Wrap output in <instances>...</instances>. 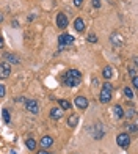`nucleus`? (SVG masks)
Returning <instances> with one entry per match:
<instances>
[{
	"mask_svg": "<svg viewBox=\"0 0 138 154\" xmlns=\"http://www.w3.org/2000/svg\"><path fill=\"white\" fill-rule=\"evenodd\" d=\"M124 94H126V96L129 97V99H132V97H134V91H132V90H130L129 87L124 88Z\"/></svg>",
	"mask_w": 138,
	"mask_h": 154,
	"instance_id": "a211bd4d",
	"label": "nucleus"
},
{
	"mask_svg": "<svg viewBox=\"0 0 138 154\" xmlns=\"http://www.w3.org/2000/svg\"><path fill=\"white\" fill-rule=\"evenodd\" d=\"M82 3H83V0H74V5L75 6H82Z\"/></svg>",
	"mask_w": 138,
	"mask_h": 154,
	"instance_id": "bb28decb",
	"label": "nucleus"
},
{
	"mask_svg": "<svg viewBox=\"0 0 138 154\" xmlns=\"http://www.w3.org/2000/svg\"><path fill=\"white\" fill-rule=\"evenodd\" d=\"M25 145H27V148L28 149H36V140H33V138H27L25 140Z\"/></svg>",
	"mask_w": 138,
	"mask_h": 154,
	"instance_id": "2eb2a0df",
	"label": "nucleus"
},
{
	"mask_svg": "<svg viewBox=\"0 0 138 154\" xmlns=\"http://www.w3.org/2000/svg\"><path fill=\"white\" fill-rule=\"evenodd\" d=\"M72 43H74V36H72V35H68V33L60 35V38H58V44H60V47L71 46Z\"/></svg>",
	"mask_w": 138,
	"mask_h": 154,
	"instance_id": "20e7f679",
	"label": "nucleus"
},
{
	"mask_svg": "<svg viewBox=\"0 0 138 154\" xmlns=\"http://www.w3.org/2000/svg\"><path fill=\"white\" fill-rule=\"evenodd\" d=\"M3 46H5V41H3V38H2V36H0V49H2Z\"/></svg>",
	"mask_w": 138,
	"mask_h": 154,
	"instance_id": "c85d7f7f",
	"label": "nucleus"
},
{
	"mask_svg": "<svg viewBox=\"0 0 138 154\" xmlns=\"http://www.w3.org/2000/svg\"><path fill=\"white\" fill-rule=\"evenodd\" d=\"M94 8H100V0H91Z\"/></svg>",
	"mask_w": 138,
	"mask_h": 154,
	"instance_id": "5701e85b",
	"label": "nucleus"
},
{
	"mask_svg": "<svg viewBox=\"0 0 138 154\" xmlns=\"http://www.w3.org/2000/svg\"><path fill=\"white\" fill-rule=\"evenodd\" d=\"M88 41H89V43H98V36H96V35H89Z\"/></svg>",
	"mask_w": 138,
	"mask_h": 154,
	"instance_id": "412c9836",
	"label": "nucleus"
},
{
	"mask_svg": "<svg viewBox=\"0 0 138 154\" xmlns=\"http://www.w3.org/2000/svg\"><path fill=\"white\" fill-rule=\"evenodd\" d=\"M5 93H6V88L2 85V83H0V97H3V96H5Z\"/></svg>",
	"mask_w": 138,
	"mask_h": 154,
	"instance_id": "4be33fe9",
	"label": "nucleus"
},
{
	"mask_svg": "<svg viewBox=\"0 0 138 154\" xmlns=\"http://www.w3.org/2000/svg\"><path fill=\"white\" fill-rule=\"evenodd\" d=\"M63 116V109H52L50 110V118L52 120H60Z\"/></svg>",
	"mask_w": 138,
	"mask_h": 154,
	"instance_id": "9b49d317",
	"label": "nucleus"
},
{
	"mask_svg": "<svg viewBox=\"0 0 138 154\" xmlns=\"http://www.w3.org/2000/svg\"><path fill=\"white\" fill-rule=\"evenodd\" d=\"M80 79H82L80 71H77V69H69L66 77H64V83L68 87H77L80 83Z\"/></svg>",
	"mask_w": 138,
	"mask_h": 154,
	"instance_id": "f257e3e1",
	"label": "nucleus"
},
{
	"mask_svg": "<svg viewBox=\"0 0 138 154\" xmlns=\"http://www.w3.org/2000/svg\"><path fill=\"white\" fill-rule=\"evenodd\" d=\"M132 83H134V88H138V77H132Z\"/></svg>",
	"mask_w": 138,
	"mask_h": 154,
	"instance_id": "393cba45",
	"label": "nucleus"
},
{
	"mask_svg": "<svg viewBox=\"0 0 138 154\" xmlns=\"http://www.w3.org/2000/svg\"><path fill=\"white\" fill-rule=\"evenodd\" d=\"M36 154H50L49 151H46V149H41L39 152H36Z\"/></svg>",
	"mask_w": 138,
	"mask_h": 154,
	"instance_id": "c756f323",
	"label": "nucleus"
},
{
	"mask_svg": "<svg viewBox=\"0 0 138 154\" xmlns=\"http://www.w3.org/2000/svg\"><path fill=\"white\" fill-rule=\"evenodd\" d=\"M39 145L43 146V148H49V146L53 145V138H52L50 135H44L43 138L39 140Z\"/></svg>",
	"mask_w": 138,
	"mask_h": 154,
	"instance_id": "6e6552de",
	"label": "nucleus"
},
{
	"mask_svg": "<svg viewBox=\"0 0 138 154\" xmlns=\"http://www.w3.org/2000/svg\"><path fill=\"white\" fill-rule=\"evenodd\" d=\"M102 77H104V79H112V77H113V69H112V66H105V68H104L102 69Z\"/></svg>",
	"mask_w": 138,
	"mask_h": 154,
	"instance_id": "f8f14e48",
	"label": "nucleus"
},
{
	"mask_svg": "<svg viewBox=\"0 0 138 154\" xmlns=\"http://www.w3.org/2000/svg\"><path fill=\"white\" fill-rule=\"evenodd\" d=\"M102 90H105V91H110V93H112V90H113V85H112V83H104V87H102Z\"/></svg>",
	"mask_w": 138,
	"mask_h": 154,
	"instance_id": "aec40b11",
	"label": "nucleus"
},
{
	"mask_svg": "<svg viewBox=\"0 0 138 154\" xmlns=\"http://www.w3.org/2000/svg\"><path fill=\"white\" fill-rule=\"evenodd\" d=\"M25 109L28 110V112H32L33 115H36V113H39V104L34 101V99H30V101H27L25 102Z\"/></svg>",
	"mask_w": 138,
	"mask_h": 154,
	"instance_id": "39448f33",
	"label": "nucleus"
},
{
	"mask_svg": "<svg viewBox=\"0 0 138 154\" xmlns=\"http://www.w3.org/2000/svg\"><path fill=\"white\" fill-rule=\"evenodd\" d=\"M115 115H116V118H122L124 116V112H122L121 106H115Z\"/></svg>",
	"mask_w": 138,
	"mask_h": 154,
	"instance_id": "dca6fc26",
	"label": "nucleus"
},
{
	"mask_svg": "<svg viewBox=\"0 0 138 154\" xmlns=\"http://www.w3.org/2000/svg\"><path fill=\"white\" fill-rule=\"evenodd\" d=\"M11 74V66L8 61H2L0 63V79H8Z\"/></svg>",
	"mask_w": 138,
	"mask_h": 154,
	"instance_id": "f03ea898",
	"label": "nucleus"
},
{
	"mask_svg": "<svg viewBox=\"0 0 138 154\" xmlns=\"http://www.w3.org/2000/svg\"><path fill=\"white\" fill-rule=\"evenodd\" d=\"M116 143H118L121 148H127V146L130 145V135L127 134V132H122V134H119L118 138H116Z\"/></svg>",
	"mask_w": 138,
	"mask_h": 154,
	"instance_id": "7ed1b4c3",
	"label": "nucleus"
},
{
	"mask_svg": "<svg viewBox=\"0 0 138 154\" xmlns=\"http://www.w3.org/2000/svg\"><path fill=\"white\" fill-rule=\"evenodd\" d=\"M74 104H75L79 109H86V107H88V99H86V97H83V96H77V97L74 99Z\"/></svg>",
	"mask_w": 138,
	"mask_h": 154,
	"instance_id": "0eeeda50",
	"label": "nucleus"
},
{
	"mask_svg": "<svg viewBox=\"0 0 138 154\" xmlns=\"http://www.w3.org/2000/svg\"><path fill=\"white\" fill-rule=\"evenodd\" d=\"M99 101H100V102H104V104L110 102V101H112V93H110V91H105V90H100Z\"/></svg>",
	"mask_w": 138,
	"mask_h": 154,
	"instance_id": "1a4fd4ad",
	"label": "nucleus"
},
{
	"mask_svg": "<svg viewBox=\"0 0 138 154\" xmlns=\"http://www.w3.org/2000/svg\"><path fill=\"white\" fill-rule=\"evenodd\" d=\"M3 57H5V60H8V61H11L13 65H14V63H16V65H17V63H19V58L16 57V55H13V54H8V52H5V54H3Z\"/></svg>",
	"mask_w": 138,
	"mask_h": 154,
	"instance_id": "4468645a",
	"label": "nucleus"
},
{
	"mask_svg": "<svg viewBox=\"0 0 138 154\" xmlns=\"http://www.w3.org/2000/svg\"><path fill=\"white\" fill-rule=\"evenodd\" d=\"M129 74H130V77H135L136 75V71H135V66H132L129 69Z\"/></svg>",
	"mask_w": 138,
	"mask_h": 154,
	"instance_id": "b1692460",
	"label": "nucleus"
},
{
	"mask_svg": "<svg viewBox=\"0 0 138 154\" xmlns=\"http://www.w3.org/2000/svg\"><path fill=\"white\" fill-rule=\"evenodd\" d=\"M129 129H130V132H136V124H130Z\"/></svg>",
	"mask_w": 138,
	"mask_h": 154,
	"instance_id": "a878e982",
	"label": "nucleus"
},
{
	"mask_svg": "<svg viewBox=\"0 0 138 154\" xmlns=\"http://www.w3.org/2000/svg\"><path fill=\"white\" fill-rule=\"evenodd\" d=\"M74 29H75V32H83L85 30V22H83V19H80V17H77L74 20Z\"/></svg>",
	"mask_w": 138,
	"mask_h": 154,
	"instance_id": "9d476101",
	"label": "nucleus"
},
{
	"mask_svg": "<svg viewBox=\"0 0 138 154\" xmlns=\"http://www.w3.org/2000/svg\"><path fill=\"white\" fill-rule=\"evenodd\" d=\"M68 124L69 128H75V126L79 124V115H71L68 118Z\"/></svg>",
	"mask_w": 138,
	"mask_h": 154,
	"instance_id": "ddd939ff",
	"label": "nucleus"
},
{
	"mask_svg": "<svg viewBox=\"0 0 138 154\" xmlns=\"http://www.w3.org/2000/svg\"><path fill=\"white\" fill-rule=\"evenodd\" d=\"M134 115H135V110H129V112H127V116H129V118H132Z\"/></svg>",
	"mask_w": 138,
	"mask_h": 154,
	"instance_id": "cd10ccee",
	"label": "nucleus"
},
{
	"mask_svg": "<svg viewBox=\"0 0 138 154\" xmlns=\"http://www.w3.org/2000/svg\"><path fill=\"white\" fill-rule=\"evenodd\" d=\"M57 25L58 29H66L68 27V16L64 13H58L57 14Z\"/></svg>",
	"mask_w": 138,
	"mask_h": 154,
	"instance_id": "423d86ee",
	"label": "nucleus"
},
{
	"mask_svg": "<svg viewBox=\"0 0 138 154\" xmlns=\"http://www.w3.org/2000/svg\"><path fill=\"white\" fill-rule=\"evenodd\" d=\"M2 115H3V120H5V123H10V120H11V118H10V112L5 109V110L2 112Z\"/></svg>",
	"mask_w": 138,
	"mask_h": 154,
	"instance_id": "6ab92c4d",
	"label": "nucleus"
},
{
	"mask_svg": "<svg viewBox=\"0 0 138 154\" xmlns=\"http://www.w3.org/2000/svg\"><path fill=\"white\" fill-rule=\"evenodd\" d=\"M58 102H60V107H61V109H64V110H69V109H71V104H69L66 99H60Z\"/></svg>",
	"mask_w": 138,
	"mask_h": 154,
	"instance_id": "f3484780",
	"label": "nucleus"
}]
</instances>
